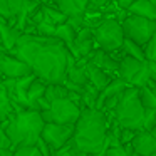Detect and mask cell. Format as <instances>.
I'll list each match as a JSON object with an SVG mask.
<instances>
[{"label":"cell","mask_w":156,"mask_h":156,"mask_svg":"<svg viewBox=\"0 0 156 156\" xmlns=\"http://www.w3.org/2000/svg\"><path fill=\"white\" fill-rule=\"evenodd\" d=\"M76 126H62V124H45L42 129V141L51 148V151H59L67 146L74 138Z\"/></svg>","instance_id":"obj_8"},{"label":"cell","mask_w":156,"mask_h":156,"mask_svg":"<svg viewBox=\"0 0 156 156\" xmlns=\"http://www.w3.org/2000/svg\"><path fill=\"white\" fill-rule=\"evenodd\" d=\"M71 52L55 37L22 34L15 49V59L30 67L32 74L45 84H64L67 81V57Z\"/></svg>","instance_id":"obj_1"},{"label":"cell","mask_w":156,"mask_h":156,"mask_svg":"<svg viewBox=\"0 0 156 156\" xmlns=\"http://www.w3.org/2000/svg\"><path fill=\"white\" fill-rule=\"evenodd\" d=\"M45 89H47V84L44 81H41V79H35L32 82V86L27 91V108L30 111H37V101L45 96Z\"/></svg>","instance_id":"obj_18"},{"label":"cell","mask_w":156,"mask_h":156,"mask_svg":"<svg viewBox=\"0 0 156 156\" xmlns=\"http://www.w3.org/2000/svg\"><path fill=\"white\" fill-rule=\"evenodd\" d=\"M138 96L139 101H141V106L144 108V111H156V92L154 89L151 87H141L138 89Z\"/></svg>","instance_id":"obj_21"},{"label":"cell","mask_w":156,"mask_h":156,"mask_svg":"<svg viewBox=\"0 0 156 156\" xmlns=\"http://www.w3.org/2000/svg\"><path fill=\"white\" fill-rule=\"evenodd\" d=\"M134 131H129V129H121V146H129L131 141L134 139Z\"/></svg>","instance_id":"obj_30"},{"label":"cell","mask_w":156,"mask_h":156,"mask_svg":"<svg viewBox=\"0 0 156 156\" xmlns=\"http://www.w3.org/2000/svg\"><path fill=\"white\" fill-rule=\"evenodd\" d=\"M99 94L101 92L94 87V86L87 84L84 87L81 94V99H82V109H96V104H98V99H99Z\"/></svg>","instance_id":"obj_22"},{"label":"cell","mask_w":156,"mask_h":156,"mask_svg":"<svg viewBox=\"0 0 156 156\" xmlns=\"http://www.w3.org/2000/svg\"><path fill=\"white\" fill-rule=\"evenodd\" d=\"M44 98L47 99L51 104L55 101H61V99H69V89L62 84H47Z\"/></svg>","instance_id":"obj_20"},{"label":"cell","mask_w":156,"mask_h":156,"mask_svg":"<svg viewBox=\"0 0 156 156\" xmlns=\"http://www.w3.org/2000/svg\"><path fill=\"white\" fill-rule=\"evenodd\" d=\"M104 156H128V148L126 146H116V148H109Z\"/></svg>","instance_id":"obj_31"},{"label":"cell","mask_w":156,"mask_h":156,"mask_svg":"<svg viewBox=\"0 0 156 156\" xmlns=\"http://www.w3.org/2000/svg\"><path fill=\"white\" fill-rule=\"evenodd\" d=\"M32 71L27 64L10 55V52L5 51L4 45H0V76L5 79H20L25 76H30Z\"/></svg>","instance_id":"obj_9"},{"label":"cell","mask_w":156,"mask_h":156,"mask_svg":"<svg viewBox=\"0 0 156 156\" xmlns=\"http://www.w3.org/2000/svg\"><path fill=\"white\" fill-rule=\"evenodd\" d=\"M94 30L92 29H81V30L76 34V41H74V51H72V55H74L76 61L79 59H87L91 55V52L94 51Z\"/></svg>","instance_id":"obj_10"},{"label":"cell","mask_w":156,"mask_h":156,"mask_svg":"<svg viewBox=\"0 0 156 156\" xmlns=\"http://www.w3.org/2000/svg\"><path fill=\"white\" fill-rule=\"evenodd\" d=\"M114 121L121 129H129V131H143V121H144V108L141 106L138 96V89L129 86L122 92L119 104L114 111Z\"/></svg>","instance_id":"obj_4"},{"label":"cell","mask_w":156,"mask_h":156,"mask_svg":"<svg viewBox=\"0 0 156 156\" xmlns=\"http://www.w3.org/2000/svg\"><path fill=\"white\" fill-rule=\"evenodd\" d=\"M7 148H12V144H10V141H9L5 131L0 128V149H7Z\"/></svg>","instance_id":"obj_33"},{"label":"cell","mask_w":156,"mask_h":156,"mask_svg":"<svg viewBox=\"0 0 156 156\" xmlns=\"http://www.w3.org/2000/svg\"><path fill=\"white\" fill-rule=\"evenodd\" d=\"M156 81V64L154 62H148L144 61L141 66V71L138 72L134 79L131 82V87H136V89H141V87H146L149 86L151 82Z\"/></svg>","instance_id":"obj_16"},{"label":"cell","mask_w":156,"mask_h":156,"mask_svg":"<svg viewBox=\"0 0 156 156\" xmlns=\"http://www.w3.org/2000/svg\"><path fill=\"white\" fill-rule=\"evenodd\" d=\"M76 34H77V32H76L69 24L57 25V29H55V39H59V41H61L66 47H67V51L71 52V54H72V51H74Z\"/></svg>","instance_id":"obj_19"},{"label":"cell","mask_w":156,"mask_h":156,"mask_svg":"<svg viewBox=\"0 0 156 156\" xmlns=\"http://www.w3.org/2000/svg\"><path fill=\"white\" fill-rule=\"evenodd\" d=\"M86 72H87V77H89V84L94 86L99 92L104 91L112 81L111 76H108L104 71H101L99 67H96V66L91 64L89 61H87V64H86Z\"/></svg>","instance_id":"obj_15"},{"label":"cell","mask_w":156,"mask_h":156,"mask_svg":"<svg viewBox=\"0 0 156 156\" xmlns=\"http://www.w3.org/2000/svg\"><path fill=\"white\" fill-rule=\"evenodd\" d=\"M154 92H156V81H154Z\"/></svg>","instance_id":"obj_38"},{"label":"cell","mask_w":156,"mask_h":156,"mask_svg":"<svg viewBox=\"0 0 156 156\" xmlns=\"http://www.w3.org/2000/svg\"><path fill=\"white\" fill-rule=\"evenodd\" d=\"M128 156H139V154H136V153L131 149V146H128Z\"/></svg>","instance_id":"obj_35"},{"label":"cell","mask_w":156,"mask_h":156,"mask_svg":"<svg viewBox=\"0 0 156 156\" xmlns=\"http://www.w3.org/2000/svg\"><path fill=\"white\" fill-rule=\"evenodd\" d=\"M151 156H156V153H154V154H151Z\"/></svg>","instance_id":"obj_39"},{"label":"cell","mask_w":156,"mask_h":156,"mask_svg":"<svg viewBox=\"0 0 156 156\" xmlns=\"http://www.w3.org/2000/svg\"><path fill=\"white\" fill-rule=\"evenodd\" d=\"M45 122L42 121L41 112L37 111H25L19 114H12L0 128L5 131L9 141L12 144V149L25 148V146H35L42 136Z\"/></svg>","instance_id":"obj_3"},{"label":"cell","mask_w":156,"mask_h":156,"mask_svg":"<svg viewBox=\"0 0 156 156\" xmlns=\"http://www.w3.org/2000/svg\"><path fill=\"white\" fill-rule=\"evenodd\" d=\"M131 149L139 156H151L156 153V139L151 136V133L138 131L134 134V139L131 141Z\"/></svg>","instance_id":"obj_12"},{"label":"cell","mask_w":156,"mask_h":156,"mask_svg":"<svg viewBox=\"0 0 156 156\" xmlns=\"http://www.w3.org/2000/svg\"><path fill=\"white\" fill-rule=\"evenodd\" d=\"M109 124L108 116L98 109H82L76 122L71 151L87 156H104L109 149Z\"/></svg>","instance_id":"obj_2"},{"label":"cell","mask_w":156,"mask_h":156,"mask_svg":"<svg viewBox=\"0 0 156 156\" xmlns=\"http://www.w3.org/2000/svg\"><path fill=\"white\" fill-rule=\"evenodd\" d=\"M35 146H37V149H39V151H41V154H42V156H51V154H52L51 148H49V146L45 144L44 141H42V138H41V139H39V141H37V144H35Z\"/></svg>","instance_id":"obj_32"},{"label":"cell","mask_w":156,"mask_h":156,"mask_svg":"<svg viewBox=\"0 0 156 156\" xmlns=\"http://www.w3.org/2000/svg\"><path fill=\"white\" fill-rule=\"evenodd\" d=\"M12 114H14V108H12L10 98L7 96L5 89H0V126L4 124Z\"/></svg>","instance_id":"obj_24"},{"label":"cell","mask_w":156,"mask_h":156,"mask_svg":"<svg viewBox=\"0 0 156 156\" xmlns=\"http://www.w3.org/2000/svg\"><path fill=\"white\" fill-rule=\"evenodd\" d=\"M122 54L124 55H128V57H133V59H136V61H141V62H144L146 59H144V49L141 47V45H138V44H134V42H131V41H128L126 39L124 41V44H122Z\"/></svg>","instance_id":"obj_25"},{"label":"cell","mask_w":156,"mask_h":156,"mask_svg":"<svg viewBox=\"0 0 156 156\" xmlns=\"http://www.w3.org/2000/svg\"><path fill=\"white\" fill-rule=\"evenodd\" d=\"M0 156H14V149H12V148L0 149Z\"/></svg>","instance_id":"obj_34"},{"label":"cell","mask_w":156,"mask_h":156,"mask_svg":"<svg viewBox=\"0 0 156 156\" xmlns=\"http://www.w3.org/2000/svg\"><path fill=\"white\" fill-rule=\"evenodd\" d=\"M94 41L101 51L112 54L116 51H121L124 44V32H122L121 22H118L114 17H106L98 24L94 29Z\"/></svg>","instance_id":"obj_5"},{"label":"cell","mask_w":156,"mask_h":156,"mask_svg":"<svg viewBox=\"0 0 156 156\" xmlns=\"http://www.w3.org/2000/svg\"><path fill=\"white\" fill-rule=\"evenodd\" d=\"M156 126V111H144V121H143V131L151 133Z\"/></svg>","instance_id":"obj_28"},{"label":"cell","mask_w":156,"mask_h":156,"mask_svg":"<svg viewBox=\"0 0 156 156\" xmlns=\"http://www.w3.org/2000/svg\"><path fill=\"white\" fill-rule=\"evenodd\" d=\"M151 136H153V138L156 139V126H154V129H153V131H151Z\"/></svg>","instance_id":"obj_36"},{"label":"cell","mask_w":156,"mask_h":156,"mask_svg":"<svg viewBox=\"0 0 156 156\" xmlns=\"http://www.w3.org/2000/svg\"><path fill=\"white\" fill-rule=\"evenodd\" d=\"M121 25H122V32H124V39L141 45V47H144L148 44L149 39L156 32V22L136 17V15H128Z\"/></svg>","instance_id":"obj_7"},{"label":"cell","mask_w":156,"mask_h":156,"mask_svg":"<svg viewBox=\"0 0 156 156\" xmlns=\"http://www.w3.org/2000/svg\"><path fill=\"white\" fill-rule=\"evenodd\" d=\"M143 49H144V59H146V61H148V62H154V64H156V32H154V35L149 39V42Z\"/></svg>","instance_id":"obj_27"},{"label":"cell","mask_w":156,"mask_h":156,"mask_svg":"<svg viewBox=\"0 0 156 156\" xmlns=\"http://www.w3.org/2000/svg\"><path fill=\"white\" fill-rule=\"evenodd\" d=\"M42 10H44V15H45L44 20L51 22V24L55 25V27L67 22V17H66L61 10H57L55 5H54V7H52V5H42Z\"/></svg>","instance_id":"obj_23"},{"label":"cell","mask_w":156,"mask_h":156,"mask_svg":"<svg viewBox=\"0 0 156 156\" xmlns=\"http://www.w3.org/2000/svg\"><path fill=\"white\" fill-rule=\"evenodd\" d=\"M55 29H57L55 25L44 20L42 24H39L35 27V35H39V37H55Z\"/></svg>","instance_id":"obj_26"},{"label":"cell","mask_w":156,"mask_h":156,"mask_svg":"<svg viewBox=\"0 0 156 156\" xmlns=\"http://www.w3.org/2000/svg\"><path fill=\"white\" fill-rule=\"evenodd\" d=\"M57 10H61L66 17H82L89 7L87 0H59L55 4Z\"/></svg>","instance_id":"obj_14"},{"label":"cell","mask_w":156,"mask_h":156,"mask_svg":"<svg viewBox=\"0 0 156 156\" xmlns=\"http://www.w3.org/2000/svg\"><path fill=\"white\" fill-rule=\"evenodd\" d=\"M151 4H153V7L156 9V0H151Z\"/></svg>","instance_id":"obj_37"},{"label":"cell","mask_w":156,"mask_h":156,"mask_svg":"<svg viewBox=\"0 0 156 156\" xmlns=\"http://www.w3.org/2000/svg\"><path fill=\"white\" fill-rule=\"evenodd\" d=\"M128 14L156 22V9L153 7L151 0H136V2H133V5L128 9Z\"/></svg>","instance_id":"obj_17"},{"label":"cell","mask_w":156,"mask_h":156,"mask_svg":"<svg viewBox=\"0 0 156 156\" xmlns=\"http://www.w3.org/2000/svg\"><path fill=\"white\" fill-rule=\"evenodd\" d=\"M87 61L91 64H94L96 67H99L101 71H104L108 76L116 74L118 76L119 71V59H116L114 55L108 54V52L101 51V49H96V51L91 52V55L87 57Z\"/></svg>","instance_id":"obj_11"},{"label":"cell","mask_w":156,"mask_h":156,"mask_svg":"<svg viewBox=\"0 0 156 156\" xmlns=\"http://www.w3.org/2000/svg\"><path fill=\"white\" fill-rule=\"evenodd\" d=\"M14 156H42L37 146H25V148H19L14 151Z\"/></svg>","instance_id":"obj_29"},{"label":"cell","mask_w":156,"mask_h":156,"mask_svg":"<svg viewBox=\"0 0 156 156\" xmlns=\"http://www.w3.org/2000/svg\"><path fill=\"white\" fill-rule=\"evenodd\" d=\"M82 109L79 108L76 102H72L71 99H61L51 104L49 111L41 112L42 121L45 124H62V126H76V122L81 118Z\"/></svg>","instance_id":"obj_6"},{"label":"cell","mask_w":156,"mask_h":156,"mask_svg":"<svg viewBox=\"0 0 156 156\" xmlns=\"http://www.w3.org/2000/svg\"><path fill=\"white\" fill-rule=\"evenodd\" d=\"M141 61H136L133 57H128V55H122L119 57V71H118V79H121L122 82L131 86L133 79L138 76V72L141 71Z\"/></svg>","instance_id":"obj_13"}]
</instances>
